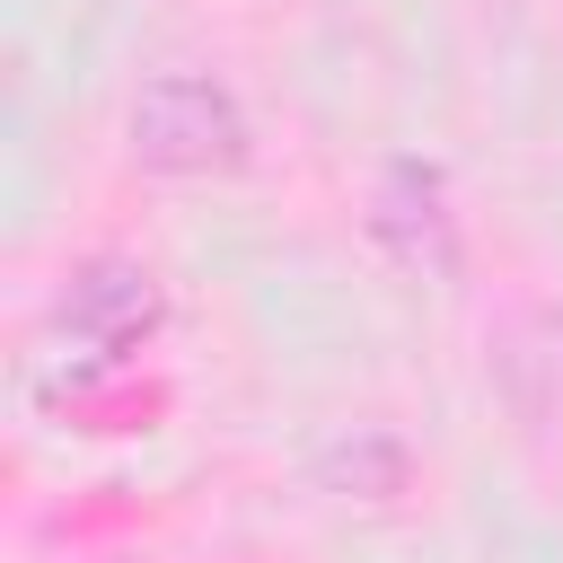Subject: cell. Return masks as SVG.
<instances>
[{
    "mask_svg": "<svg viewBox=\"0 0 563 563\" xmlns=\"http://www.w3.org/2000/svg\"><path fill=\"white\" fill-rule=\"evenodd\" d=\"M123 141L150 176H229L246 158V106L211 70H158V79H141Z\"/></svg>",
    "mask_w": 563,
    "mask_h": 563,
    "instance_id": "obj_1",
    "label": "cell"
},
{
    "mask_svg": "<svg viewBox=\"0 0 563 563\" xmlns=\"http://www.w3.org/2000/svg\"><path fill=\"white\" fill-rule=\"evenodd\" d=\"M158 317H167V290H158V273H150L141 255H88V264H70L62 290H53V325H62L70 352H88V361H132V352L158 334Z\"/></svg>",
    "mask_w": 563,
    "mask_h": 563,
    "instance_id": "obj_2",
    "label": "cell"
},
{
    "mask_svg": "<svg viewBox=\"0 0 563 563\" xmlns=\"http://www.w3.org/2000/svg\"><path fill=\"white\" fill-rule=\"evenodd\" d=\"M317 484H334V493H361V501H387V493H405V449H396L387 431L352 422L334 449H317Z\"/></svg>",
    "mask_w": 563,
    "mask_h": 563,
    "instance_id": "obj_4",
    "label": "cell"
},
{
    "mask_svg": "<svg viewBox=\"0 0 563 563\" xmlns=\"http://www.w3.org/2000/svg\"><path fill=\"white\" fill-rule=\"evenodd\" d=\"M369 238L422 273V282H449L457 273V211H449V176L431 158H387L378 185H369Z\"/></svg>",
    "mask_w": 563,
    "mask_h": 563,
    "instance_id": "obj_3",
    "label": "cell"
}]
</instances>
